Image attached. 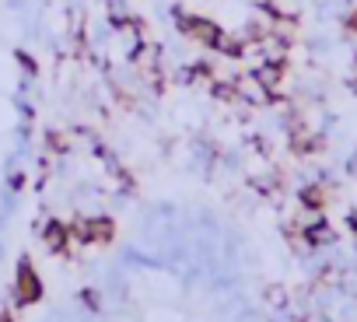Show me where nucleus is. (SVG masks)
<instances>
[{"instance_id":"f257e3e1","label":"nucleus","mask_w":357,"mask_h":322,"mask_svg":"<svg viewBox=\"0 0 357 322\" xmlns=\"http://www.w3.org/2000/svg\"><path fill=\"white\" fill-rule=\"evenodd\" d=\"M175 25H178V32H183V36H190V39H197L200 46H207V49H218V53H221L225 29H221V25H214L211 18L186 15L183 8H175Z\"/></svg>"},{"instance_id":"f03ea898","label":"nucleus","mask_w":357,"mask_h":322,"mask_svg":"<svg viewBox=\"0 0 357 322\" xmlns=\"http://www.w3.org/2000/svg\"><path fill=\"white\" fill-rule=\"evenodd\" d=\"M43 298V280H39V273H36V266H32V259L29 256H22V263H18V273H15V305H36Z\"/></svg>"},{"instance_id":"7ed1b4c3","label":"nucleus","mask_w":357,"mask_h":322,"mask_svg":"<svg viewBox=\"0 0 357 322\" xmlns=\"http://www.w3.org/2000/svg\"><path fill=\"white\" fill-rule=\"evenodd\" d=\"M43 242H46V249H50V252L67 256V245H70V228H67L63 221L50 217V221L43 224Z\"/></svg>"},{"instance_id":"20e7f679","label":"nucleus","mask_w":357,"mask_h":322,"mask_svg":"<svg viewBox=\"0 0 357 322\" xmlns=\"http://www.w3.org/2000/svg\"><path fill=\"white\" fill-rule=\"evenodd\" d=\"M252 81L270 95V102H273V91L284 84V63H277V60H266L263 67H256V74H252Z\"/></svg>"},{"instance_id":"39448f33","label":"nucleus","mask_w":357,"mask_h":322,"mask_svg":"<svg viewBox=\"0 0 357 322\" xmlns=\"http://www.w3.org/2000/svg\"><path fill=\"white\" fill-rule=\"evenodd\" d=\"M298 200H301V207H308V210H322V207L329 204V193H326L319 183H312V186H305V190L298 193Z\"/></svg>"},{"instance_id":"423d86ee","label":"nucleus","mask_w":357,"mask_h":322,"mask_svg":"<svg viewBox=\"0 0 357 322\" xmlns=\"http://www.w3.org/2000/svg\"><path fill=\"white\" fill-rule=\"evenodd\" d=\"M197 77H207V81H214V77H211V67H207V63H193V67H183V70H178V77H175V81L190 88V84H197Z\"/></svg>"},{"instance_id":"0eeeda50","label":"nucleus","mask_w":357,"mask_h":322,"mask_svg":"<svg viewBox=\"0 0 357 322\" xmlns=\"http://www.w3.org/2000/svg\"><path fill=\"white\" fill-rule=\"evenodd\" d=\"M305 238H308V245H322V242H333V228H329L326 221H315V224H308V228H305Z\"/></svg>"},{"instance_id":"6e6552de","label":"nucleus","mask_w":357,"mask_h":322,"mask_svg":"<svg viewBox=\"0 0 357 322\" xmlns=\"http://www.w3.org/2000/svg\"><path fill=\"white\" fill-rule=\"evenodd\" d=\"M266 305L270 308H287V291H284V284H273V287H266Z\"/></svg>"},{"instance_id":"1a4fd4ad","label":"nucleus","mask_w":357,"mask_h":322,"mask_svg":"<svg viewBox=\"0 0 357 322\" xmlns=\"http://www.w3.org/2000/svg\"><path fill=\"white\" fill-rule=\"evenodd\" d=\"M46 147H50V151H56V154H63V151H70V140H67V133L50 130V133H46Z\"/></svg>"},{"instance_id":"9d476101","label":"nucleus","mask_w":357,"mask_h":322,"mask_svg":"<svg viewBox=\"0 0 357 322\" xmlns=\"http://www.w3.org/2000/svg\"><path fill=\"white\" fill-rule=\"evenodd\" d=\"M15 60H18V63H22V67H25L29 74H39V63H36V60H32V56H29L25 49H18V53H15Z\"/></svg>"},{"instance_id":"9b49d317","label":"nucleus","mask_w":357,"mask_h":322,"mask_svg":"<svg viewBox=\"0 0 357 322\" xmlns=\"http://www.w3.org/2000/svg\"><path fill=\"white\" fill-rule=\"evenodd\" d=\"M343 25H347V36H357V11H350Z\"/></svg>"},{"instance_id":"f8f14e48","label":"nucleus","mask_w":357,"mask_h":322,"mask_svg":"<svg viewBox=\"0 0 357 322\" xmlns=\"http://www.w3.org/2000/svg\"><path fill=\"white\" fill-rule=\"evenodd\" d=\"M347 228H350V231H354V235H357V210H354V214H350V217H347Z\"/></svg>"},{"instance_id":"ddd939ff","label":"nucleus","mask_w":357,"mask_h":322,"mask_svg":"<svg viewBox=\"0 0 357 322\" xmlns=\"http://www.w3.org/2000/svg\"><path fill=\"white\" fill-rule=\"evenodd\" d=\"M347 88H350V91H354V95H357V74H354V77H350V81H347Z\"/></svg>"},{"instance_id":"4468645a","label":"nucleus","mask_w":357,"mask_h":322,"mask_svg":"<svg viewBox=\"0 0 357 322\" xmlns=\"http://www.w3.org/2000/svg\"><path fill=\"white\" fill-rule=\"evenodd\" d=\"M350 176H357V154L350 158Z\"/></svg>"},{"instance_id":"2eb2a0df","label":"nucleus","mask_w":357,"mask_h":322,"mask_svg":"<svg viewBox=\"0 0 357 322\" xmlns=\"http://www.w3.org/2000/svg\"><path fill=\"white\" fill-rule=\"evenodd\" d=\"M0 322H15V319H11L8 312H0Z\"/></svg>"}]
</instances>
